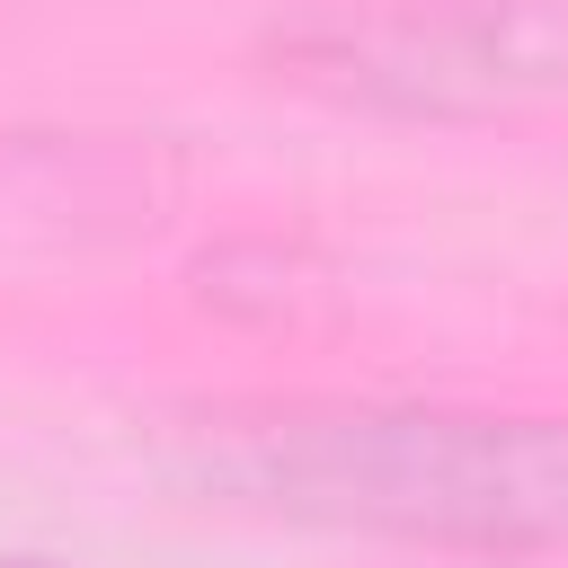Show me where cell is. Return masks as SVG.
<instances>
[{"label":"cell","instance_id":"6da1fadb","mask_svg":"<svg viewBox=\"0 0 568 568\" xmlns=\"http://www.w3.org/2000/svg\"><path fill=\"white\" fill-rule=\"evenodd\" d=\"M160 462L240 515L435 541L479 559L568 550V417L462 399H213Z\"/></svg>","mask_w":568,"mask_h":568},{"label":"cell","instance_id":"7a4b0ae2","mask_svg":"<svg viewBox=\"0 0 568 568\" xmlns=\"http://www.w3.org/2000/svg\"><path fill=\"white\" fill-rule=\"evenodd\" d=\"M275 80L382 115H515L568 89V0H382L266 36Z\"/></svg>","mask_w":568,"mask_h":568},{"label":"cell","instance_id":"3957f363","mask_svg":"<svg viewBox=\"0 0 568 568\" xmlns=\"http://www.w3.org/2000/svg\"><path fill=\"white\" fill-rule=\"evenodd\" d=\"M0 568H62V559H0Z\"/></svg>","mask_w":568,"mask_h":568}]
</instances>
